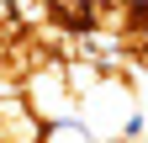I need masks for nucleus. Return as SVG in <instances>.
Listing matches in <instances>:
<instances>
[{
    "mask_svg": "<svg viewBox=\"0 0 148 143\" xmlns=\"http://www.w3.org/2000/svg\"><path fill=\"white\" fill-rule=\"evenodd\" d=\"M42 143H95V133L64 117V122H48V127H42Z\"/></svg>",
    "mask_w": 148,
    "mask_h": 143,
    "instance_id": "f257e3e1",
    "label": "nucleus"
}]
</instances>
